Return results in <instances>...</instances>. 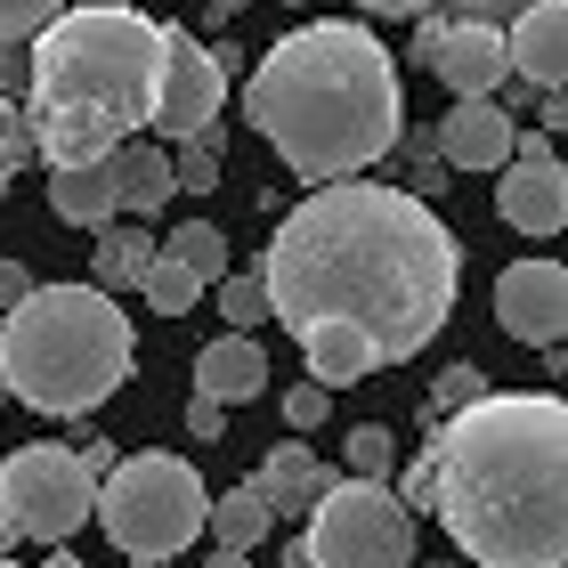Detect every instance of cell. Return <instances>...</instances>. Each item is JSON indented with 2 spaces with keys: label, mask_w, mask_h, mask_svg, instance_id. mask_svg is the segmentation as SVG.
I'll return each instance as SVG.
<instances>
[{
  "label": "cell",
  "mask_w": 568,
  "mask_h": 568,
  "mask_svg": "<svg viewBox=\"0 0 568 568\" xmlns=\"http://www.w3.org/2000/svg\"><path fill=\"white\" fill-rule=\"evenodd\" d=\"M252 276L268 293V317L293 342L308 325H349L374 349V366H398L447 325L463 252H455V227L406 187L333 179L276 220Z\"/></svg>",
  "instance_id": "1"
},
{
  "label": "cell",
  "mask_w": 568,
  "mask_h": 568,
  "mask_svg": "<svg viewBox=\"0 0 568 568\" xmlns=\"http://www.w3.org/2000/svg\"><path fill=\"white\" fill-rule=\"evenodd\" d=\"M430 511L479 568H568V406L487 390L430 430Z\"/></svg>",
  "instance_id": "2"
},
{
  "label": "cell",
  "mask_w": 568,
  "mask_h": 568,
  "mask_svg": "<svg viewBox=\"0 0 568 568\" xmlns=\"http://www.w3.org/2000/svg\"><path fill=\"white\" fill-rule=\"evenodd\" d=\"M244 122L308 187L357 179L398 146V65L366 24H301L276 49H261L244 82Z\"/></svg>",
  "instance_id": "3"
},
{
  "label": "cell",
  "mask_w": 568,
  "mask_h": 568,
  "mask_svg": "<svg viewBox=\"0 0 568 568\" xmlns=\"http://www.w3.org/2000/svg\"><path fill=\"white\" fill-rule=\"evenodd\" d=\"M154 90H163V24L122 0H73L58 24L33 33V82L17 114L49 171H82L146 139Z\"/></svg>",
  "instance_id": "4"
},
{
  "label": "cell",
  "mask_w": 568,
  "mask_h": 568,
  "mask_svg": "<svg viewBox=\"0 0 568 568\" xmlns=\"http://www.w3.org/2000/svg\"><path fill=\"white\" fill-rule=\"evenodd\" d=\"M139 366V333L122 301L90 284H33L9 317H0V390L24 398L33 415H90L106 406Z\"/></svg>",
  "instance_id": "5"
},
{
  "label": "cell",
  "mask_w": 568,
  "mask_h": 568,
  "mask_svg": "<svg viewBox=\"0 0 568 568\" xmlns=\"http://www.w3.org/2000/svg\"><path fill=\"white\" fill-rule=\"evenodd\" d=\"M203 504H212V487L195 479L187 455H122L114 471L98 479V511L90 520L106 528L131 560L163 568L171 552H187L203 536Z\"/></svg>",
  "instance_id": "6"
},
{
  "label": "cell",
  "mask_w": 568,
  "mask_h": 568,
  "mask_svg": "<svg viewBox=\"0 0 568 568\" xmlns=\"http://www.w3.org/2000/svg\"><path fill=\"white\" fill-rule=\"evenodd\" d=\"M301 568H415V520L390 487L333 479L301 528Z\"/></svg>",
  "instance_id": "7"
},
{
  "label": "cell",
  "mask_w": 568,
  "mask_h": 568,
  "mask_svg": "<svg viewBox=\"0 0 568 568\" xmlns=\"http://www.w3.org/2000/svg\"><path fill=\"white\" fill-rule=\"evenodd\" d=\"M90 511H98V479L82 471L73 447H17L9 463H0V520H9L17 536L65 552Z\"/></svg>",
  "instance_id": "8"
},
{
  "label": "cell",
  "mask_w": 568,
  "mask_h": 568,
  "mask_svg": "<svg viewBox=\"0 0 568 568\" xmlns=\"http://www.w3.org/2000/svg\"><path fill=\"white\" fill-rule=\"evenodd\" d=\"M415 58L455 98H504V82H511L504 33H496V24H471V17H463V0H438V9L415 17Z\"/></svg>",
  "instance_id": "9"
},
{
  "label": "cell",
  "mask_w": 568,
  "mask_h": 568,
  "mask_svg": "<svg viewBox=\"0 0 568 568\" xmlns=\"http://www.w3.org/2000/svg\"><path fill=\"white\" fill-rule=\"evenodd\" d=\"M220 106H227V65L187 24H163V90H154L146 131H163V146H187L203 122H220Z\"/></svg>",
  "instance_id": "10"
},
{
  "label": "cell",
  "mask_w": 568,
  "mask_h": 568,
  "mask_svg": "<svg viewBox=\"0 0 568 568\" xmlns=\"http://www.w3.org/2000/svg\"><path fill=\"white\" fill-rule=\"evenodd\" d=\"M496 212H504V227H520V236H560V220H568V171H560V154H552L545 131L511 139V163L496 179Z\"/></svg>",
  "instance_id": "11"
},
{
  "label": "cell",
  "mask_w": 568,
  "mask_h": 568,
  "mask_svg": "<svg viewBox=\"0 0 568 568\" xmlns=\"http://www.w3.org/2000/svg\"><path fill=\"white\" fill-rule=\"evenodd\" d=\"M496 325L528 349H560L568 333V276L560 261H511L496 276Z\"/></svg>",
  "instance_id": "12"
},
{
  "label": "cell",
  "mask_w": 568,
  "mask_h": 568,
  "mask_svg": "<svg viewBox=\"0 0 568 568\" xmlns=\"http://www.w3.org/2000/svg\"><path fill=\"white\" fill-rule=\"evenodd\" d=\"M511 139H520V122H511L496 98H455V106L430 122V154L447 171H504Z\"/></svg>",
  "instance_id": "13"
},
{
  "label": "cell",
  "mask_w": 568,
  "mask_h": 568,
  "mask_svg": "<svg viewBox=\"0 0 568 568\" xmlns=\"http://www.w3.org/2000/svg\"><path fill=\"white\" fill-rule=\"evenodd\" d=\"M504 65L536 98L568 82V0H520V17L504 24Z\"/></svg>",
  "instance_id": "14"
},
{
  "label": "cell",
  "mask_w": 568,
  "mask_h": 568,
  "mask_svg": "<svg viewBox=\"0 0 568 568\" xmlns=\"http://www.w3.org/2000/svg\"><path fill=\"white\" fill-rule=\"evenodd\" d=\"M325 487H333L325 455H317V447H301V438H284V447H268L261 479H252V496L268 504V520H308Z\"/></svg>",
  "instance_id": "15"
},
{
  "label": "cell",
  "mask_w": 568,
  "mask_h": 568,
  "mask_svg": "<svg viewBox=\"0 0 568 568\" xmlns=\"http://www.w3.org/2000/svg\"><path fill=\"white\" fill-rule=\"evenodd\" d=\"M261 390H268V357H261L252 333H220V342H203V357H195V398H212L220 415H227V406H252Z\"/></svg>",
  "instance_id": "16"
},
{
  "label": "cell",
  "mask_w": 568,
  "mask_h": 568,
  "mask_svg": "<svg viewBox=\"0 0 568 568\" xmlns=\"http://www.w3.org/2000/svg\"><path fill=\"white\" fill-rule=\"evenodd\" d=\"M106 187H114V212H131V220H154L179 195L171 187V154L154 146V139H131V146L106 154Z\"/></svg>",
  "instance_id": "17"
},
{
  "label": "cell",
  "mask_w": 568,
  "mask_h": 568,
  "mask_svg": "<svg viewBox=\"0 0 568 568\" xmlns=\"http://www.w3.org/2000/svg\"><path fill=\"white\" fill-rule=\"evenodd\" d=\"M154 244L146 227H122V220H106L98 227V244H90V293H106V301H122V293H139V276L154 268Z\"/></svg>",
  "instance_id": "18"
},
{
  "label": "cell",
  "mask_w": 568,
  "mask_h": 568,
  "mask_svg": "<svg viewBox=\"0 0 568 568\" xmlns=\"http://www.w3.org/2000/svg\"><path fill=\"white\" fill-rule=\"evenodd\" d=\"M301 357H308V382H317L325 398L342 390V382H366V374H374V349L357 342L349 325H308V333H301Z\"/></svg>",
  "instance_id": "19"
},
{
  "label": "cell",
  "mask_w": 568,
  "mask_h": 568,
  "mask_svg": "<svg viewBox=\"0 0 568 568\" xmlns=\"http://www.w3.org/2000/svg\"><path fill=\"white\" fill-rule=\"evenodd\" d=\"M49 212L65 227H106L114 220V187H106V163H82V171H49Z\"/></svg>",
  "instance_id": "20"
},
{
  "label": "cell",
  "mask_w": 568,
  "mask_h": 568,
  "mask_svg": "<svg viewBox=\"0 0 568 568\" xmlns=\"http://www.w3.org/2000/svg\"><path fill=\"white\" fill-rule=\"evenodd\" d=\"M268 528H276V520H268V504L252 496V479L203 504V536H212V552H252V545H261Z\"/></svg>",
  "instance_id": "21"
},
{
  "label": "cell",
  "mask_w": 568,
  "mask_h": 568,
  "mask_svg": "<svg viewBox=\"0 0 568 568\" xmlns=\"http://www.w3.org/2000/svg\"><path fill=\"white\" fill-rule=\"evenodd\" d=\"M163 252H171V261L187 268L195 284H220V276H227V236H220L212 220H187V227H171V244H163Z\"/></svg>",
  "instance_id": "22"
},
{
  "label": "cell",
  "mask_w": 568,
  "mask_h": 568,
  "mask_svg": "<svg viewBox=\"0 0 568 568\" xmlns=\"http://www.w3.org/2000/svg\"><path fill=\"white\" fill-rule=\"evenodd\" d=\"M139 293H146V308H154V317H187V308L203 301V284H195L187 268H179L171 252H154V268L139 276Z\"/></svg>",
  "instance_id": "23"
},
{
  "label": "cell",
  "mask_w": 568,
  "mask_h": 568,
  "mask_svg": "<svg viewBox=\"0 0 568 568\" xmlns=\"http://www.w3.org/2000/svg\"><path fill=\"white\" fill-rule=\"evenodd\" d=\"M342 455H349V479H374V487H390V471H398V438L382 423H357L342 438Z\"/></svg>",
  "instance_id": "24"
},
{
  "label": "cell",
  "mask_w": 568,
  "mask_h": 568,
  "mask_svg": "<svg viewBox=\"0 0 568 568\" xmlns=\"http://www.w3.org/2000/svg\"><path fill=\"white\" fill-rule=\"evenodd\" d=\"M220 317H227V333H252L268 317V293H261V276H252V268H227L220 276Z\"/></svg>",
  "instance_id": "25"
},
{
  "label": "cell",
  "mask_w": 568,
  "mask_h": 568,
  "mask_svg": "<svg viewBox=\"0 0 568 568\" xmlns=\"http://www.w3.org/2000/svg\"><path fill=\"white\" fill-rule=\"evenodd\" d=\"M163 154H171V187H179V195H212V187H220V171H227V163H220V154L203 146V139H187V146H163Z\"/></svg>",
  "instance_id": "26"
},
{
  "label": "cell",
  "mask_w": 568,
  "mask_h": 568,
  "mask_svg": "<svg viewBox=\"0 0 568 568\" xmlns=\"http://www.w3.org/2000/svg\"><path fill=\"white\" fill-rule=\"evenodd\" d=\"M479 398H487V374H479V366H447V374L430 382V406H438V423H447V415H463V406H479Z\"/></svg>",
  "instance_id": "27"
},
{
  "label": "cell",
  "mask_w": 568,
  "mask_h": 568,
  "mask_svg": "<svg viewBox=\"0 0 568 568\" xmlns=\"http://www.w3.org/2000/svg\"><path fill=\"white\" fill-rule=\"evenodd\" d=\"M276 406H284V438H308V430H325V415H333V398L317 390V382H293V390H284Z\"/></svg>",
  "instance_id": "28"
},
{
  "label": "cell",
  "mask_w": 568,
  "mask_h": 568,
  "mask_svg": "<svg viewBox=\"0 0 568 568\" xmlns=\"http://www.w3.org/2000/svg\"><path fill=\"white\" fill-rule=\"evenodd\" d=\"M73 0H0V41H33L41 24H58Z\"/></svg>",
  "instance_id": "29"
},
{
  "label": "cell",
  "mask_w": 568,
  "mask_h": 568,
  "mask_svg": "<svg viewBox=\"0 0 568 568\" xmlns=\"http://www.w3.org/2000/svg\"><path fill=\"white\" fill-rule=\"evenodd\" d=\"M33 163V139H24V114L17 106H0V195H9V179Z\"/></svg>",
  "instance_id": "30"
},
{
  "label": "cell",
  "mask_w": 568,
  "mask_h": 568,
  "mask_svg": "<svg viewBox=\"0 0 568 568\" xmlns=\"http://www.w3.org/2000/svg\"><path fill=\"white\" fill-rule=\"evenodd\" d=\"M33 82V41H0V106H17Z\"/></svg>",
  "instance_id": "31"
},
{
  "label": "cell",
  "mask_w": 568,
  "mask_h": 568,
  "mask_svg": "<svg viewBox=\"0 0 568 568\" xmlns=\"http://www.w3.org/2000/svg\"><path fill=\"white\" fill-rule=\"evenodd\" d=\"M187 438H195V447H220V438H227V415H220L212 398H195V406H187Z\"/></svg>",
  "instance_id": "32"
},
{
  "label": "cell",
  "mask_w": 568,
  "mask_h": 568,
  "mask_svg": "<svg viewBox=\"0 0 568 568\" xmlns=\"http://www.w3.org/2000/svg\"><path fill=\"white\" fill-rule=\"evenodd\" d=\"M24 293H33V268H24V261H0V308H17Z\"/></svg>",
  "instance_id": "33"
},
{
  "label": "cell",
  "mask_w": 568,
  "mask_h": 568,
  "mask_svg": "<svg viewBox=\"0 0 568 568\" xmlns=\"http://www.w3.org/2000/svg\"><path fill=\"white\" fill-rule=\"evenodd\" d=\"M406 195H415V203L447 195V163H438V154H430V163H415V187H406Z\"/></svg>",
  "instance_id": "34"
},
{
  "label": "cell",
  "mask_w": 568,
  "mask_h": 568,
  "mask_svg": "<svg viewBox=\"0 0 568 568\" xmlns=\"http://www.w3.org/2000/svg\"><path fill=\"white\" fill-rule=\"evenodd\" d=\"M366 17H423V9H438V0H357Z\"/></svg>",
  "instance_id": "35"
},
{
  "label": "cell",
  "mask_w": 568,
  "mask_h": 568,
  "mask_svg": "<svg viewBox=\"0 0 568 568\" xmlns=\"http://www.w3.org/2000/svg\"><path fill=\"white\" fill-rule=\"evenodd\" d=\"M536 122H545V139H552L560 122H568V98H560V90H545V106H536Z\"/></svg>",
  "instance_id": "36"
},
{
  "label": "cell",
  "mask_w": 568,
  "mask_h": 568,
  "mask_svg": "<svg viewBox=\"0 0 568 568\" xmlns=\"http://www.w3.org/2000/svg\"><path fill=\"white\" fill-rule=\"evenodd\" d=\"M203 568H252V552H212Z\"/></svg>",
  "instance_id": "37"
},
{
  "label": "cell",
  "mask_w": 568,
  "mask_h": 568,
  "mask_svg": "<svg viewBox=\"0 0 568 568\" xmlns=\"http://www.w3.org/2000/svg\"><path fill=\"white\" fill-rule=\"evenodd\" d=\"M17 545H24V536H17V528H9V520H0V560H9V552H17Z\"/></svg>",
  "instance_id": "38"
},
{
  "label": "cell",
  "mask_w": 568,
  "mask_h": 568,
  "mask_svg": "<svg viewBox=\"0 0 568 568\" xmlns=\"http://www.w3.org/2000/svg\"><path fill=\"white\" fill-rule=\"evenodd\" d=\"M41 568H82V560H73V552H49V560H41Z\"/></svg>",
  "instance_id": "39"
},
{
  "label": "cell",
  "mask_w": 568,
  "mask_h": 568,
  "mask_svg": "<svg viewBox=\"0 0 568 568\" xmlns=\"http://www.w3.org/2000/svg\"><path fill=\"white\" fill-rule=\"evenodd\" d=\"M423 568H463V560H423Z\"/></svg>",
  "instance_id": "40"
},
{
  "label": "cell",
  "mask_w": 568,
  "mask_h": 568,
  "mask_svg": "<svg viewBox=\"0 0 568 568\" xmlns=\"http://www.w3.org/2000/svg\"><path fill=\"white\" fill-rule=\"evenodd\" d=\"M0 568H24V560H0Z\"/></svg>",
  "instance_id": "41"
},
{
  "label": "cell",
  "mask_w": 568,
  "mask_h": 568,
  "mask_svg": "<svg viewBox=\"0 0 568 568\" xmlns=\"http://www.w3.org/2000/svg\"><path fill=\"white\" fill-rule=\"evenodd\" d=\"M131 568H154V560H131Z\"/></svg>",
  "instance_id": "42"
},
{
  "label": "cell",
  "mask_w": 568,
  "mask_h": 568,
  "mask_svg": "<svg viewBox=\"0 0 568 568\" xmlns=\"http://www.w3.org/2000/svg\"><path fill=\"white\" fill-rule=\"evenodd\" d=\"M284 9H301V0H284Z\"/></svg>",
  "instance_id": "43"
},
{
  "label": "cell",
  "mask_w": 568,
  "mask_h": 568,
  "mask_svg": "<svg viewBox=\"0 0 568 568\" xmlns=\"http://www.w3.org/2000/svg\"><path fill=\"white\" fill-rule=\"evenodd\" d=\"M0 406H9V390H0Z\"/></svg>",
  "instance_id": "44"
}]
</instances>
